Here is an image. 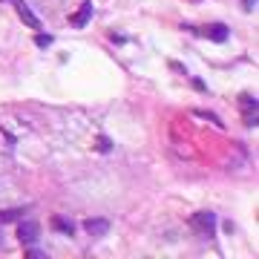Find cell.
Segmentation results:
<instances>
[{
    "label": "cell",
    "mask_w": 259,
    "mask_h": 259,
    "mask_svg": "<svg viewBox=\"0 0 259 259\" xmlns=\"http://www.w3.org/2000/svg\"><path fill=\"white\" fill-rule=\"evenodd\" d=\"M37 236H40V225H37L35 219H26V222L18 225V239H20L23 245H35Z\"/></svg>",
    "instance_id": "cell-1"
},
{
    "label": "cell",
    "mask_w": 259,
    "mask_h": 259,
    "mask_svg": "<svg viewBox=\"0 0 259 259\" xmlns=\"http://www.w3.org/2000/svg\"><path fill=\"white\" fill-rule=\"evenodd\" d=\"M193 225L204 233V236H213L216 233V213H210V210H202V213H196Z\"/></svg>",
    "instance_id": "cell-2"
},
{
    "label": "cell",
    "mask_w": 259,
    "mask_h": 259,
    "mask_svg": "<svg viewBox=\"0 0 259 259\" xmlns=\"http://www.w3.org/2000/svg\"><path fill=\"white\" fill-rule=\"evenodd\" d=\"M204 37H210V40H216V43H225L227 40V26L225 23H210V26H204L202 29Z\"/></svg>",
    "instance_id": "cell-3"
},
{
    "label": "cell",
    "mask_w": 259,
    "mask_h": 259,
    "mask_svg": "<svg viewBox=\"0 0 259 259\" xmlns=\"http://www.w3.org/2000/svg\"><path fill=\"white\" fill-rule=\"evenodd\" d=\"M84 230H87L90 236H107V233H110V222H107V219H87V222H84Z\"/></svg>",
    "instance_id": "cell-4"
},
{
    "label": "cell",
    "mask_w": 259,
    "mask_h": 259,
    "mask_svg": "<svg viewBox=\"0 0 259 259\" xmlns=\"http://www.w3.org/2000/svg\"><path fill=\"white\" fill-rule=\"evenodd\" d=\"M18 15H20V20H23L29 29H40V20H37V15H35L26 3H18Z\"/></svg>",
    "instance_id": "cell-5"
},
{
    "label": "cell",
    "mask_w": 259,
    "mask_h": 259,
    "mask_svg": "<svg viewBox=\"0 0 259 259\" xmlns=\"http://www.w3.org/2000/svg\"><path fill=\"white\" fill-rule=\"evenodd\" d=\"M90 15H92V3H90V0H84V9H81L75 18H72V26H78V29H81V26H87Z\"/></svg>",
    "instance_id": "cell-6"
},
{
    "label": "cell",
    "mask_w": 259,
    "mask_h": 259,
    "mask_svg": "<svg viewBox=\"0 0 259 259\" xmlns=\"http://www.w3.org/2000/svg\"><path fill=\"white\" fill-rule=\"evenodd\" d=\"M52 227H55V230H61V233H66V236H72V233H75V225H72V222H66V219H61V216H55V219H52Z\"/></svg>",
    "instance_id": "cell-7"
},
{
    "label": "cell",
    "mask_w": 259,
    "mask_h": 259,
    "mask_svg": "<svg viewBox=\"0 0 259 259\" xmlns=\"http://www.w3.org/2000/svg\"><path fill=\"white\" fill-rule=\"evenodd\" d=\"M20 207H12V210H0V225H6V222H15V219H20Z\"/></svg>",
    "instance_id": "cell-8"
},
{
    "label": "cell",
    "mask_w": 259,
    "mask_h": 259,
    "mask_svg": "<svg viewBox=\"0 0 259 259\" xmlns=\"http://www.w3.org/2000/svg\"><path fill=\"white\" fill-rule=\"evenodd\" d=\"M242 110H245V115H257V98H251V95H242Z\"/></svg>",
    "instance_id": "cell-9"
},
{
    "label": "cell",
    "mask_w": 259,
    "mask_h": 259,
    "mask_svg": "<svg viewBox=\"0 0 259 259\" xmlns=\"http://www.w3.org/2000/svg\"><path fill=\"white\" fill-rule=\"evenodd\" d=\"M35 43H37L40 49H46V46L52 43V35H37V37H35Z\"/></svg>",
    "instance_id": "cell-10"
},
{
    "label": "cell",
    "mask_w": 259,
    "mask_h": 259,
    "mask_svg": "<svg viewBox=\"0 0 259 259\" xmlns=\"http://www.w3.org/2000/svg\"><path fill=\"white\" fill-rule=\"evenodd\" d=\"M98 150H104V153H107V150H110V141H107V138H98Z\"/></svg>",
    "instance_id": "cell-11"
},
{
    "label": "cell",
    "mask_w": 259,
    "mask_h": 259,
    "mask_svg": "<svg viewBox=\"0 0 259 259\" xmlns=\"http://www.w3.org/2000/svg\"><path fill=\"white\" fill-rule=\"evenodd\" d=\"M26 254H29V257H32V259H43V254H40V251H37V248H29V251H26Z\"/></svg>",
    "instance_id": "cell-12"
}]
</instances>
